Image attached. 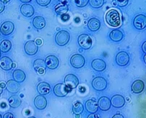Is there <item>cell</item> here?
Here are the masks:
<instances>
[{
	"mask_svg": "<svg viewBox=\"0 0 146 118\" xmlns=\"http://www.w3.org/2000/svg\"><path fill=\"white\" fill-rule=\"evenodd\" d=\"M106 20L107 23L111 26H119L120 25V23H121L119 13L117 11V9H111L106 14Z\"/></svg>",
	"mask_w": 146,
	"mask_h": 118,
	"instance_id": "6da1fadb",
	"label": "cell"
},
{
	"mask_svg": "<svg viewBox=\"0 0 146 118\" xmlns=\"http://www.w3.org/2000/svg\"><path fill=\"white\" fill-rule=\"evenodd\" d=\"M70 33L66 31H59L56 35L55 41L56 44L59 46H64L67 44L70 41Z\"/></svg>",
	"mask_w": 146,
	"mask_h": 118,
	"instance_id": "7a4b0ae2",
	"label": "cell"
},
{
	"mask_svg": "<svg viewBox=\"0 0 146 118\" xmlns=\"http://www.w3.org/2000/svg\"><path fill=\"white\" fill-rule=\"evenodd\" d=\"M92 86L95 90L101 91L105 90L107 87V81L103 77H96L93 80Z\"/></svg>",
	"mask_w": 146,
	"mask_h": 118,
	"instance_id": "3957f363",
	"label": "cell"
},
{
	"mask_svg": "<svg viewBox=\"0 0 146 118\" xmlns=\"http://www.w3.org/2000/svg\"><path fill=\"white\" fill-rule=\"evenodd\" d=\"M70 63H71L72 66L73 67L79 69L85 65L86 60H85V58L82 55L76 54V55H74L73 56H72L71 59H70Z\"/></svg>",
	"mask_w": 146,
	"mask_h": 118,
	"instance_id": "277c9868",
	"label": "cell"
},
{
	"mask_svg": "<svg viewBox=\"0 0 146 118\" xmlns=\"http://www.w3.org/2000/svg\"><path fill=\"white\" fill-rule=\"evenodd\" d=\"M70 91V89L65 84L58 83L54 88V93L58 97H64L67 95Z\"/></svg>",
	"mask_w": 146,
	"mask_h": 118,
	"instance_id": "5b68a950",
	"label": "cell"
},
{
	"mask_svg": "<svg viewBox=\"0 0 146 118\" xmlns=\"http://www.w3.org/2000/svg\"><path fill=\"white\" fill-rule=\"evenodd\" d=\"M64 83L69 89H75L79 85V80L74 74H68L64 78Z\"/></svg>",
	"mask_w": 146,
	"mask_h": 118,
	"instance_id": "8992f818",
	"label": "cell"
},
{
	"mask_svg": "<svg viewBox=\"0 0 146 118\" xmlns=\"http://www.w3.org/2000/svg\"><path fill=\"white\" fill-rule=\"evenodd\" d=\"M78 44L84 49H88L91 47L92 39L88 34H81L78 37Z\"/></svg>",
	"mask_w": 146,
	"mask_h": 118,
	"instance_id": "52a82bcc",
	"label": "cell"
},
{
	"mask_svg": "<svg viewBox=\"0 0 146 118\" xmlns=\"http://www.w3.org/2000/svg\"><path fill=\"white\" fill-rule=\"evenodd\" d=\"M134 26L138 30H143L146 26V17L143 14L137 15L133 21Z\"/></svg>",
	"mask_w": 146,
	"mask_h": 118,
	"instance_id": "ba28073f",
	"label": "cell"
},
{
	"mask_svg": "<svg viewBox=\"0 0 146 118\" xmlns=\"http://www.w3.org/2000/svg\"><path fill=\"white\" fill-rule=\"evenodd\" d=\"M129 61V57L125 51H120L116 57V62L119 66H126Z\"/></svg>",
	"mask_w": 146,
	"mask_h": 118,
	"instance_id": "9c48e42d",
	"label": "cell"
},
{
	"mask_svg": "<svg viewBox=\"0 0 146 118\" xmlns=\"http://www.w3.org/2000/svg\"><path fill=\"white\" fill-rule=\"evenodd\" d=\"M38 45L33 41H28L25 44V51L27 55L33 56L38 52Z\"/></svg>",
	"mask_w": 146,
	"mask_h": 118,
	"instance_id": "30bf717a",
	"label": "cell"
},
{
	"mask_svg": "<svg viewBox=\"0 0 146 118\" xmlns=\"http://www.w3.org/2000/svg\"><path fill=\"white\" fill-rule=\"evenodd\" d=\"M15 29V25L13 23L10 21H6L3 23L0 27V31L5 36H8V35L11 34Z\"/></svg>",
	"mask_w": 146,
	"mask_h": 118,
	"instance_id": "8fae6325",
	"label": "cell"
},
{
	"mask_svg": "<svg viewBox=\"0 0 146 118\" xmlns=\"http://www.w3.org/2000/svg\"><path fill=\"white\" fill-rule=\"evenodd\" d=\"M44 62L47 67L51 70L56 69L59 66V59L56 56H54V55H50L47 57Z\"/></svg>",
	"mask_w": 146,
	"mask_h": 118,
	"instance_id": "7c38bea8",
	"label": "cell"
},
{
	"mask_svg": "<svg viewBox=\"0 0 146 118\" xmlns=\"http://www.w3.org/2000/svg\"><path fill=\"white\" fill-rule=\"evenodd\" d=\"M33 68L38 74L43 75L46 72L45 62L42 59H37L33 62Z\"/></svg>",
	"mask_w": 146,
	"mask_h": 118,
	"instance_id": "4fadbf2b",
	"label": "cell"
},
{
	"mask_svg": "<svg viewBox=\"0 0 146 118\" xmlns=\"http://www.w3.org/2000/svg\"><path fill=\"white\" fill-rule=\"evenodd\" d=\"M34 104L35 107L37 108L38 109H45L47 106V100L46 99L45 96H42V95H39V96H36L34 100Z\"/></svg>",
	"mask_w": 146,
	"mask_h": 118,
	"instance_id": "5bb4252c",
	"label": "cell"
},
{
	"mask_svg": "<svg viewBox=\"0 0 146 118\" xmlns=\"http://www.w3.org/2000/svg\"><path fill=\"white\" fill-rule=\"evenodd\" d=\"M111 104L115 108H121L125 104V99L121 95H114L111 100Z\"/></svg>",
	"mask_w": 146,
	"mask_h": 118,
	"instance_id": "9a60e30c",
	"label": "cell"
},
{
	"mask_svg": "<svg viewBox=\"0 0 146 118\" xmlns=\"http://www.w3.org/2000/svg\"><path fill=\"white\" fill-rule=\"evenodd\" d=\"M98 108L102 111H107L110 109L111 101L106 96H102L99 99L98 101Z\"/></svg>",
	"mask_w": 146,
	"mask_h": 118,
	"instance_id": "2e32d148",
	"label": "cell"
},
{
	"mask_svg": "<svg viewBox=\"0 0 146 118\" xmlns=\"http://www.w3.org/2000/svg\"><path fill=\"white\" fill-rule=\"evenodd\" d=\"M20 12L25 17H31L34 14V8L29 4H24L20 7Z\"/></svg>",
	"mask_w": 146,
	"mask_h": 118,
	"instance_id": "e0dca14e",
	"label": "cell"
},
{
	"mask_svg": "<svg viewBox=\"0 0 146 118\" xmlns=\"http://www.w3.org/2000/svg\"><path fill=\"white\" fill-rule=\"evenodd\" d=\"M92 67L96 71L102 72L106 69V64L103 59H96L92 62Z\"/></svg>",
	"mask_w": 146,
	"mask_h": 118,
	"instance_id": "ac0fdd59",
	"label": "cell"
},
{
	"mask_svg": "<svg viewBox=\"0 0 146 118\" xmlns=\"http://www.w3.org/2000/svg\"><path fill=\"white\" fill-rule=\"evenodd\" d=\"M13 62L8 57H3L0 59V67L5 70H10L13 68Z\"/></svg>",
	"mask_w": 146,
	"mask_h": 118,
	"instance_id": "d6986e66",
	"label": "cell"
},
{
	"mask_svg": "<svg viewBox=\"0 0 146 118\" xmlns=\"http://www.w3.org/2000/svg\"><path fill=\"white\" fill-rule=\"evenodd\" d=\"M37 91L40 95H46L48 94L51 91V86L48 83L40 82L39 83L37 86Z\"/></svg>",
	"mask_w": 146,
	"mask_h": 118,
	"instance_id": "ffe728a7",
	"label": "cell"
},
{
	"mask_svg": "<svg viewBox=\"0 0 146 118\" xmlns=\"http://www.w3.org/2000/svg\"><path fill=\"white\" fill-rule=\"evenodd\" d=\"M6 88L9 92L15 93L18 92L19 89H20V85L15 80H9L7 82Z\"/></svg>",
	"mask_w": 146,
	"mask_h": 118,
	"instance_id": "44dd1931",
	"label": "cell"
},
{
	"mask_svg": "<svg viewBox=\"0 0 146 118\" xmlns=\"http://www.w3.org/2000/svg\"><path fill=\"white\" fill-rule=\"evenodd\" d=\"M145 89V83L141 80L134 81L132 85V91L135 93H140Z\"/></svg>",
	"mask_w": 146,
	"mask_h": 118,
	"instance_id": "7402d4cb",
	"label": "cell"
},
{
	"mask_svg": "<svg viewBox=\"0 0 146 118\" xmlns=\"http://www.w3.org/2000/svg\"><path fill=\"white\" fill-rule=\"evenodd\" d=\"M86 109L88 112L91 114H94L98 111V103L94 100L89 99L86 103Z\"/></svg>",
	"mask_w": 146,
	"mask_h": 118,
	"instance_id": "603a6c76",
	"label": "cell"
},
{
	"mask_svg": "<svg viewBox=\"0 0 146 118\" xmlns=\"http://www.w3.org/2000/svg\"><path fill=\"white\" fill-rule=\"evenodd\" d=\"M88 28L91 31H96L101 27V23H100V21L98 19L93 17V18L90 19L88 20Z\"/></svg>",
	"mask_w": 146,
	"mask_h": 118,
	"instance_id": "cb8c5ba5",
	"label": "cell"
},
{
	"mask_svg": "<svg viewBox=\"0 0 146 118\" xmlns=\"http://www.w3.org/2000/svg\"><path fill=\"white\" fill-rule=\"evenodd\" d=\"M8 102L12 108H17L18 107H20L22 103V100L20 98V96H17V95H13L9 97L8 99Z\"/></svg>",
	"mask_w": 146,
	"mask_h": 118,
	"instance_id": "d4e9b609",
	"label": "cell"
},
{
	"mask_svg": "<svg viewBox=\"0 0 146 118\" xmlns=\"http://www.w3.org/2000/svg\"><path fill=\"white\" fill-rule=\"evenodd\" d=\"M33 25L37 29H42L46 25L45 19L41 16H37L33 19Z\"/></svg>",
	"mask_w": 146,
	"mask_h": 118,
	"instance_id": "484cf974",
	"label": "cell"
},
{
	"mask_svg": "<svg viewBox=\"0 0 146 118\" xmlns=\"http://www.w3.org/2000/svg\"><path fill=\"white\" fill-rule=\"evenodd\" d=\"M13 78L15 79V81L17 83H22L25 81V74L23 70H15L13 72Z\"/></svg>",
	"mask_w": 146,
	"mask_h": 118,
	"instance_id": "4316f807",
	"label": "cell"
},
{
	"mask_svg": "<svg viewBox=\"0 0 146 118\" xmlns=\"http://www.w3.org/2000/svg\"><path fill=\"white\" fill-rule=\"evenodd\" d=\"M109 37L113 41L119 42L122 40L123 39V33L119 30H113L109 34Z\"/></svg>",
	"mask_w": 146,
	"mask_h": 118,
	"instance_id": "83f0119b",
	"label": "cell"
},
{
	"mask_svg": "<svg viewBox=\"0 0 146 118\" xmlns=\"http://www.w3.org/2000/svg\"><path fill=\"white\" fill-rule=\"evenodd\" d=\"M68 12V6L66 4H58L55 7V13L59 15H64Z\"/></svg>",
	"mask_w": 146,
	"mask_h": 118,
	"instance_id": "f1b7e54d",
	"label": "cell"
},
{
	"mask_svg": "<svg viewBox=\"0 0 146 118\" xmlns=\"http://www.w3.org/2000/svg\"><path fill=\"white\" fill-rule=\"evenodd\" d=\"M12 44L9 40H4L1 42L0 44V51H2L4 53L8 52L11 49Z\"/></svg>",
	"mask_w": 146,
	"mask_h": 118,
	"instance_id": "f546056e",
	"label": "cell"
},
{
	"mask_svg": "<svg viewBox=\"0 0 146 118\" xmlns=\"http://www.w3.org/2000/svg\"><path fill=\"white\" fill-rule=\"evenodd\" d=\"M83 110H84V107H83V105L80 102H76L73 105L72 111L73 113L75 114V115H80V114L82 113Z\"/></svg>",
	"mask_w": 146,
	"mask_h": 118,
	"instance_id": "4dcf8cb0",
	"label": "cell"
},
{
	"mask_svg": "<svg viewBox=\"0 0 146 118\" xmlns=\"http://www.w3.org/2000/svg\"><path fill=\"white\" fill-rule=\"evenodd\" d=\"M88 2H90L91 7L94 8L101 7L104 4V0H90V1H88Z\"/></svg>",
	"mask_w": 146,
	"mask_h": 118,
	"instance_id": "1f68e13d",
	"label": "cell"
},
{
	"mask_svg": "<svg viewBox=\"0 0 146 118\" xmlns=\"http://www.w3.org/2000/svg\"><path fill=\"white\" fill-rule=\"evenodd\" d=\"M75 3L77 6L79 7H86L88 3V0H78V1H75Z\"/></svg>",
	"mask_w": 146,
	"mask_h": 118,
	"instance_id": "d6a6232c",
	"label": "cell"
},
{
	"mask_svg": "<svg viewBox=\"0 0 146 118\" xmlns=\"http://www.w3.org/2000/svg\"><path fill=\"white\" fill-rule=\"evenodd\" d=\"M36 2L40 6H47L51 2V0H37Z\"/></svg>",
	"mask_w": 146,
	"mask_h": 118,
	"instance_id": "836d02e7",
	"label": "cell"
},
{
	"mask_svg": "<svg viewBox=\"0 0 146 118\" xmlns=\"http://www.w3.org/2000/svg\"><path fill=\"white\" fill-rule=\"evenodd\" d=\"M117 2L118 3L119 6V7H124L126 6L128 3V1L127 0H124L123 2H119V1H117Z\"/></svg>",
	"mask_w": 146,
	"mask_h": 118,
	"instance_id": "e575fe53",
	"label": "cell"
},
{
	"mask_svg": "<svg viewBox=\"0 0 146 118\" xmlns=\"http://www.w3.org/2000/svg\"><path fill=\"white\" fill-rule=\"evenodd\" d=\"M3 118H14V115L12 112H7L3 116Z\"/></svg>",
	"mask_w": 146,
	"mask_h": 118,
	"instance_id": "d590c367",
	"label": "cell"
},
{
	"mask_svg": "<svg viewBox=\"0 0 146 118\" xmlns=\"http://www.w3.org/2000/svg\"><path fill=\"white\" fill-rule=\"evenodd\" d=\"M4 9H5V4L2 1H0V13H2Z\"/></svg>",
	"mask_w": 146,
	"mask_h": 118,
	"instance_id": "8d00e7d4",
	"label": "cell"
},
{
	"mask_svg": "<svg viewBox=\"0 0 146 118\" xmlns=\"http://www.w3.org/2000/svg\"><path fill=\"white\" fill-rule=\"evenodd\" d=\"M112 118H124V117L121 114H116L112 117Z\"/></svg>",
	"mask_w": 146,
	"mask_h": 118,
	"instance_id": "74e56055",
	"label": "cell"
},
{
	"mask_svg": "<svg viewBox=\"0 0 146 118\" xmlns=\"http://www.w3.org/2000/svg\"><path fill=\"white\" fill-rule=\"evenodd\" d=\"M87 118H98V117L96 114H90L88 116Z\"/></svg>",
	"mask_w": 146,
	"mask_h": 118,
	"instance_id": "f35d334b",
	"label": "cell"
},
{
	"mask_svg": "<svg viewBox=\"0 0 146 118\" xmlns=\"http://www.w3.org/2000/svg\"><path fill=\"white\" fill-rule=\"evenodd\" d=\"M143 51H144V53H146V42L145 41L143 43Z\"/></svg>",
	"mask_w": 146,
	"mask_h": 118,
	"instance_id": "ab89813d",
	"label": "cell"
},
{
	"mask_svg": "<svg viewBox=\"0 0 146 118\" xmlns=\"http://www.w3.org/2000/svg\"><path fill=\"white\" fill-rule=\"evenodd\" d=\"M65 15L66 16H63V17H62V19H63L64 21H67V20H69V18H70V16L67 15Z\"/></svg>",
	"mask_w": 146,
	"mask_h": 118,
	"instance_id": "60d3db41",
	"label": "cell"
},
{
	"mask_svg": "<svg viewBox=\"0 0 146 118\" xmlns=\"http://www.w3.org/2000/svg\"><path fill=\"white\" fill-rule=\"evenodd\" d=\"M21 2H23V3H28V2H31V0H28V1H24V0H21Z\"/></svg>",
	"mask_w": 146,
	"mask_h": 118,
	"instance_id": "b9f144b4",
	"label": "cell"
},
{
	"mask_svg": "<svg viewBox=\"0 0 146 118\" xmlns=\"http://www.w3.org/2000/svg\"><path fill=\"white\" fill-rule=\"evenodd\" d=\"M2 91H3V89H2V88L1 87V85H0V95L2 94Z\"/></svg>",
	"mask_w": 146,
	"mask_h": 118,
	"instance_id": "7bdbcfd3",
	"label": "cell"
},
{
	"mask_svg": "<svg viewBox=\"0 0 146 118\" xmlns=\"http://www.w3.org/2000/svg\"><path fill=\"white\" fill-rule=\"evenodd\" d=\"M28 118H36V117H30Z\"/></svg>",
	"mask_w": 146,
	"mask_h": 118,
	"instance_id": "ee69618b",
	"label": "cell"
},
{
	"mask_svg": "<svg viewBox=\"0 0 146 118\" xmlns=\"http://www.w3.org/2000/svg\"><path fill=\"white\" fill-rule=\"evenodd\" d=\"M1 56H2V55H1V51H0V57H1Z\"/></svg>",
	"mask_w": 146,
	"mask_h": 118,
	"instance_id": "f6af8a7d",
	"label": "cell"
},
{
	"mask_svg": "<svg viewBox=\"0 0 146 118\" xmlns=\"http://www.w3.org/2000/svg\"><path fill=\"white\" fill-rule=\"evenodd\" d=\"M0 118H2V115H0Z\"/></svg>",
	"mask_w": 146,
	"mask_h": 118,
	"instance_id": "bcb514c9",
	"label": "cell"
}]
</instances>
